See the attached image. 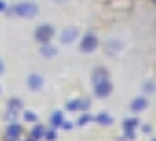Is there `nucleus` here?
<instances>
[{
  "instance_id": "16",
  "label": "nucleus",
  "mask_w": 156,
  "mask_h": 141,
  "mask_svg": "<svg viewBox=\"0 0 156 141\" xmlns=\"http://www.w3.org/2000/svg\"><path fill=\"white\" fill-rule=\"evenodd\" d=\"M45 137V126H41L39 122L34 124V128L30 130V139H34V141H39V139H43Z\"/></svg>"
},
{
  "instance_id": "28",
  "label": "nucleus",
  "mask_w": 156,
  "mask_h": 141,
  "mask_svg": "<svg viewBox=\"0 0 156 141\" xmlns=\"http://www.w3.org/2000/svg\"><path fill=\"white\" fill-rule=\"evenodd\" d=\"M152 2H154V5H156V0H152Z\"/></svg>"
},
{
  "instance_id": "13",
  "label": "nucleus",
  "mask_w": 156,
  "mask_h": 141,
  "mask_svg": "<svg viewBox=\"0 0 156 141\" xmlns=\"http://www.w3.org/2000/svg\"><path fill=\"white\" fill-rule=\"evenodd\" d=\"M39 54H41L43 58H56V56H58V49H56L51 43H43V45L39 47Z\"/></svg>"
},
{
  "instance_id": "3",
  "label": "nucleus",
  "mask_w": 156,
  "mask_h": 141,
  "mask_svg": "<svg viewBox=\"0 0 156 141\" xmlns=\"http://www.w3.org/2000/svg\"><path fill=\"white\" fill-rule=\"evenodd\" d=\"M79 49L83 51V54H92V51H96L98 49V37H96V32H86V37L81 39V43H79Z\"/></svg>"
},
{
  "instance_id": "10",
  "label": "nucleus",
  "mask_w": 156,
  "mask_h": 141,
  "mask_svg": "<svg viewBox=\"0 0 156 141\" xmlns=\"http://www.w3.org/2000/svg\"><path fill=\"white\" fill-rule=\"evenodd\" d=\"M43 77L39 75V73H30L28 77H26V86H28V90H32V92H37V90H41L43 88Z\"/></svg>"
},
{
  "instance_id": "24",
  "label": "nucleus",
  "mask_w": 156,
  "mask_h": 141,
  "mask_svg": "<svg viewBox=\"0 0 156 141\" xmlns=\"http://www.w3.org/2000/svg\"><path fill=\"white\" fill-rule=\"evenodd\" d=\"M60 128H64V130H71V128H73V124H71V122H66V120H64V122H62V126H60Z\"/></svg>"
},
{
  "instance_id": "22",
  "label": "nucleus",
  "mask_w": 156,
  "mask_h": 141,
  "mask_svg": "<svg viewBox=\"0 0 156 141\" xmlns=\"http://www.w3.org/2000/svg\"><path fill=\"white\" fill-rule=\"evenodd\" d=\"M56 128H45V137L43 139H47V141H56Z\"/></svg>"
},
{
  "instance_id": "25",
  "label": "nucleus",
  "mask_w": 156,
  "mask_h": 141,
  "mask_svg": "<svg viewBox=\"0 0 156 141\" xmlns=\"http://www.w3.org/2000/svg\"><path fill=\"white\" fill-rule=\"evenodd\" d=\"M51 2H54V5H64L66 0H51Z\"/></svg>"
},
{
  "instance_id": "27",
  "label": "nucleus",
  "mask_w": 156,
  "mask_h": 141,
  "mask_svg": "<svg viewBox=\"0 0 156 141\" xmlns=\"http://www.w3.org/2000/svg\"><path fill=\"white\" fill-rule=\"evenodd\" d=\"M26 141H34V139H30V137H28V139H26Z\"/></svg>"
},
{
  "instance_id": "7",
  "label": "nucleus",
  "mask_w": 156,
  "mask_h": 141,
  "mask_svg": "<svg viewBox=\"0 0 156 141\" xmlns=\"http://www.w3.org/2000/svg\"><path fill=\"white\" fill-rule=\"evenodd\" d=\"M107 79H109V73H107V69H105V66H94V69H92V75H90L92 86L103 83V81H107Z\"/></svg>"
},
{
  "instance_id": "21",
  "label": "nucleus",
  "mask_w": 156,
  "mask_h": 141,
  "mask_svg": "<svg viewBox=\"0 0 156 141\" xmlns=\"http://www.w3.org/2000/svg\"><path fill=\"white\" fill-rule=\"evenodd\" d=\"M143 92H145V94H154V92H156V83H154V81H145V83H143Z\"/></svg>"
},
{
  "instance_id": "19",
  "label": "nucleus",
  "mask_w": 156,
  "mask_h": 141,
  "mask_svg": "<svg viewBox=\"0 0 156 141\" xmlns=\"http://www.w3.org/2000/svg\"><path fill=\"white\" fill-rule=\"evenodd\" d=\"M92 120H94V115H90L88 111H83V113H81V118L77 120V124H79V126H86V124H88V122H92Z\"/></svg>"
},
{
  "instance_id": "11",
  "label": "nucleus",
  "mask_w": 156,
  "mask_h": 141,
  "mask_svg": "<svg viewBox=\"0 0 156 141\" xmlns=\"http://www.w3.org/2000/svg\"><path fill=\"white\" fill-rule=\"evenodd\" d=\"M120 49H122V41L120 39H109L105 43V54L107 56H115V54H120Z\"/></svg>"
},
{
  "instance_id": "6",
  "label": "nucleus",
  "mask_w": 156,
  "mask_h": 141,
  "mask_svg": "<svg viewBox=\"0 0 156 141\" xmlns=\"http://www.w3.org/2000/svg\"><path fill=\"white\" fill-rule=\"evenodd\" d=\"M124 126V139H135L137 135V126H139V118H128L122 122Z\"/></svg>"
},
{
  "instance_id": "14",
  "label": "nucleus",
  "mask_w": 156,
  "mask_h": 141,
  "mask_svg": "<svg viewBox=\"0 0 156 141\" xmlns=\"http://www.w3.org/2000/svg\"><path fill=\"white\" fill-rule=\"evenodd\" d=\"M94 122L101 124V126H111V124H113V118H111L107 111H101L98 115H94Z\"/></svg>"
},
{
  "instance_id": "26",
  "label": "nucleus",
  "mask_w": 156,
  "mask_h": 141,
  "mask_svg": "<svg viewBox=\"0 0 156 141\" xmlns=\"http://www.w3.org/2000/svg\"><path fill=\"white\" fill-rule=\"evenodd\" d=\"M5 71V64H2V60H0V73H2Z\"/></svg>"
},
{
  "instance_id": "29",
  "label": "nucleus",
  "mask_w": 156,
  "mask_h": 141,
  "mask_svg": "<svg viewBox=\"0 0 156 141\" xmlns=\"http://www.w3.org/2000/svg\"><path fill=\"white\" fill-rule=\"evenodd\" d=\"M152 141H156V137H154V139H152Z\"/></svg>"
},
{
  "instance_id": "2",
  "label": "nucleus",
  "mask_w": 156,
  "mask_h": 141,
  "mask_svg": "<svg viewBox=\"0 0 156 141\" xmlns=\"http://www.w3.org/2000/svg\"><path fill=\"white\" fill-rule=\"evenodd\" d=\"M56 34V30H54V26L51 24H41L37 30H34V41L37 43H51V37Z\"/></svg>"
},
{
  "instance_id": "20",
  "label": "nucleus",
  "mask_w": 156,
  "mask_h": 141,
  "mask_svg": "<svg viewBox=\"0 0 156 141\" xmlns=\"http://www.w3.org/2000/svg\"><path fill=\"white\" fill-rule=\"evenodd\" d=\"M24 120H26V122H32V124H37V122H39V115H37L34 111H24Z\"/></svg>"
},
{
  "instance_id": "17",
  "label": "nucleus",
  "mask_w": 156,
  "mask_h": 141,
  "mask_svg": "<svg viewBox=\"0 0 156 141\" xmlns=\"http://www.w3.org/2000/svg\"><path fill=\"white\" fill-rule=\"evenodd\" d=\"M7 107H9V109H15V111H22V109H24V100L17 98V96H13V98H9Z\"/></svg>"
},
{
  "instance_id": "8",
  "label": "nucleus",
  "mask_w": 156,
  "mask_h": 141,
  "mask_svg": "<svg viewBox=\"0 0 156 141\" xmlns=\"http://www.w3.org/2000/svg\"><path fill=\"white\" fill-rule=\"evenodd\" d=\"M111 92H113V83H111L109 79L103 81V83H96V86H94V96H98V98H107Z\"/></svg>"
},
{
  "instance_id": "12",
  "label": "nucleus",
  "mask_w": 156,
  "mask_h": 141,
  "mask_svg": "<svg viewBox=\"0 0 156 141\" xmlns=\"http://www.w3.org/2000/svg\"><path fill=\"white\" fill-rule=\"evenodd\" d=\"M143 109H147V98H145V96H137V98H133V103H130V111H133V113H139V111H143Z\"/></svg>"
},
{
  "instance_id": "5",
  "label": "nucleus",
  "mask_w": 156,
  "mask_h": 141,
  "mask_svg": "<svg viewBox=\"0 0 156 141\" xmlns=\"http://www.w3.org/2000/svg\"><path fill=\"white\" fill-rule=\"evenodd\" d=\"M66 111H88L90 109V98H73L66 100Z\"/></svg>"
},
{
  "instance_id": "1",
  "label": "nucleus",
  "mask_w": 156,
  "mask_h": 141,
  "mask_svg": "<svg viewBox=\"0 0 156 141\" xmlns=\"http://www.w3.org/2000/svg\"><path fill=\"white\" fill-rule=\"evenodd\" d=\"M7 15H11V17H22V19H32V17L39 15V5L32 2V0H22V2L13 5V7L7 11Z\"/></svg>"
},
{
  "instance_id": "9",
  "label": "nucleus",
  "mask_w": 156,
  "mask_h": 141,
  "mask_svg": "<svg viewBox=\"0 0 156 141\" xmlns=\"http://www.w3.org/2000/svg\"><path fill=\"white\" fill-rule=\"evenodd\" d=\"M77 34H79V30H77L75 26H69V28H64V30L60 32V43H62V45H69V43H73V41L77 39Z\"/></svg>"
},
{
  "instance_id": "4",
  "label": "nucleus",
  "mask_w": 156,
  "mask_h": 141,
  "mask_svg": "<svg viewBox=\"0 0 156 141\" xmlns=\"http://www.w3.org/2000/svg\"><path fill=\"white\" fill-rule=\"evenodd\" d=\"M22 135H24V126L17 124V122H11L5 130V139L7 141H22Z\"/></svg>"
},
{
  "instance_id": "15",
  "label": "nucleus",
  "mask_w": 156,
  "mask_h": 141,
  "mask_svg": "<svg viewBox=\"0 0 156 141\" xmlns=\"http://www.w3.org/2000/svg\"><path fill=\"white\" fill-rule=\"evenodd\" d=\"M62 122H64V113H62V111H54V113L49 115V124H51V128H60Z\"/></svg>"
},
{
  "instance_id": "23",
  "label": "nucleus",
  "mask_w": 156,
  "mask_h": 141,
  "mask_svg": "<svg viewBox=\"0 0 156 141\" xmlns=\"http://www.w3.org/2000/svg\"><path fill=\"white\" fill-rule=\"evenodd\" d=\"M7 11H9L7 2H5V0H0V13H7Z\"/></svg>"
},
{
  "instance_id": "30",
  "label": "nucleus",
  "mask_w": 156,
  "mask_h": 141,
  "mask_svg": "<svg viewBox=\"0 0 156 141\" xmlns=\"http://www.w3.org/2000/svg\"><path fill=\"white\" fill-rule=\"evenodd\" d=\"M0 92H2V90H0Z\"/></svg>"
},
{
  "instance_id": "18",
  "label": "nucleus",
  "mask_w": 156,
  "mask_h": 141,
  "mask_svg": "<svg viewBox=\"0 0 156 141\" xmlns=\"http://www.w3.org/2000/svg\"><path fill=\"white\" fill-rule=\"evenodd\" d=\"M17 118H20V111H15V109H5V120L11 124V122H17Z\"/></svg>"
}]
</instances>
